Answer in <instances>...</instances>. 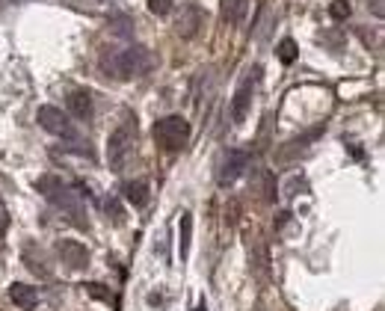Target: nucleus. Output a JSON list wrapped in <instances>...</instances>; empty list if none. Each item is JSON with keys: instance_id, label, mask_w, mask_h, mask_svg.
<instances>
[{"instance_id": "15", "label": "nucleus", "mask_w": 385, "mask_h": 311, "mask_svg": "<svg viewBox=\"0 0 385 311\" xmlns=\"http://www.w3.org/2000/svg\"><path fill=\"white\" fill-rule=\"evenodd\" d=\"M258 190H261V199L264 202H276V178H273L270 169H261L258 172Z\"/></svg>"}, {"instance_id": "6", "label": "nucleus", "mask_w": 385, "mask_h": 311, "mask_svg": "<svg viewBox=\"0 0 385 311\" xmlns=\"http://www.w3.org/2000/svg\"><path fill=\"white\" fill-rule=\"evenodd\" d=\"M258 72L261 69L255 65V69H252V74H246L243 81H240L234 98H231V121H234V125H243V121H246V113H249V107H252V95H255Z\"/></svg>"}, {"instance_id": "5", "label": "nucleus", "mask_w": 385, "mask_h": 311, "mask_svg": "<svg viewBox=\"0 0 385 311\" xmlns=\"http://www.w3.org/2000/svg\"><path fill=\"white\" fill-rule=\"evenodd\" d=\"M36 119H39V125L45 128L48 133H53V137H62V140H77L71 119L65 116L60 107H51V104L39 107V110H36Z\"/></svg>"}, {"instance_id": "14", "label": "nucleus", "mask_w": 385, "mask_h": 311, "mask_svg": "<svg viewBox=\"0 0 385 311\" xmlns=\"http://www.w3.org/2000/svg\"><path fill=\"white\" fill-rule=\"evenodd\" d=\"M190 240H193V214H190V210H184V214H181V237H178L181 261H187V255H190Z\"/></svg>"}, {"instance_id": "10", "label": "nucleus", "mask_w": 385, "mask_h": 311, "mask_svg": "<svg viewBox=\"0 0 385 311\" xmlns=\"http://www.w3.org/2000/svg\"><path fill=\"white\" fill-rule=\"evenodd\" d=\"M202 9L199 6H184L181 9V15H178V21H175V33H178L181 39H193L196 33H199V27H202Z\"/></svg>"}, {"instance_id": "8", "label": "nucleus", "mask_w": 385, "mask_h": 311, "mask_svg": "<svg viewBox=\"0 0 385 311\" xmlns=\"http://www.w3.org/2000/svg\"><path fill=\"white\" fill-rule=\"evenodd\" d=\"M57 252H60V258H62V264L69 267V270H86V267H89V249H86L83 243H77V240H60L57 243Z\"/></svg>"}, {"instance_id": "9", "label": "nucleus", "mask_w": 385, "mask_h": 311, "mask_svg": "<svg viewBox=\"0 0 385 311\" xmlns=\"http://www.w3.org/2000/svg\"><path fill=\"white\" fill-rule=\"evenodd\" d=\"M246 246H249V267L261 276V279H267L270 276V252H267V246H264V237L258 235V231H252Z\"/></svg>"}, {"instance_id": "17", "label": "nucleus", "mask_w": 385, "mask_h": 311, "mask_svg": "<svg viewBox=\"0 0 385 311\" xmlns=\"http://www.w3.org/2000/svg\"><path fill=\"white\" fill-rule=\"evenodd\" d=\"M24 261H27V267H30V270L33 273H39V276H45V279H48V276H51V267L45 264V255H36V249H33V246H27L24 249Z\"/></svg>"}, {"instance_id": "16", "label": "nucleus", "mask_w": 385, "mask_h": 311, "mask_svg": "<svg viewBox=\"0 0 385 311\" xmlns=\"http://www.w3.org/2000/svg\"><path fill=\"white\" fill-rule=\"evenodd\" d=\"M246 15V0H225L223 3V18L228 24H240Z\"/></svg>"}, {"instance_id": "12", "label": "nucleus", "mask_w": 385, "mask_h": 311, "mask_svg": "<svg viewBox=\"0 0 385 311\" xmlns=\"http://www.w3.org/2000/svg\"><path fill=\"white\" fill-rule=\"evenodd\" d=\"M9 299H12L18 308L33 311V308H36V303H39V294H36V287H33V285L15 282V285H9Z\"/></svg>"}, {"instance_id": "4", "label": "nucleus", "mask_w": 385, "mask_h": 311, "mask_svg": "<svg viewBox=\"0 0 385 311\" xmlns=\"http://www.w3.org/2000/svg\"><path fill=\"white\" fill-rule=\"evenodd\" d=\"M154 140L163 151H181L190 140V121L184 116H163L154 121Z\"/></svg>"}, {"instance_id": "11", "label": "nucleus", "mask_w": 385, "mask_h": 311, "mask_svg": "<svg viewBox=\"0 0 385 311\" xmlns=\"http://www.w3.org/2000/svg\"><path fill=\"white\" fill-rule=\"evenodd\" d=\"M65 104H69V113L74 119H80V121H89L92 119V95L86 92V89H74Z\"/></svg>"}, {"instance_id": "24", "label": "nucleus", "mask_w": 385, "mask_h": 311, "mask_svg": "<svg viewBox=\"0 0 385 311\" xmlns=\"http://www.w3.org/2000/svg\"><path fill=\"white\" fill-rule=\"evenodd\" d=\"M6 226H9V214H6L3 199H0V231H6Z\"/></svg>"}, {"instance_id": "13", "label": "nucleus", "mask_w": 385, "mask_h": 311, "mask_svg": "<svg viewBox=\"0 0 385 311\" xmlns=\"http://www.w3.org/2000/svg\"><path fill=\"white\" fill-rule=\"evenodd\" d=\"M122 196H125V202H130L134 208H142L148 202V184L146 181H128L122 187Z\"/></svg>"}, {"instance_id": "21", "label": "nucleus", "mask_w": 385, "mask_h": 311, "mask_svg": "<svg viewBox=\"0 0 385 311\" xmlns=\"http://www.w3.org/2000/svg\"><path fill=\"white\" fill-rule=\"evenodd\" d=\"M86 294H89V296H95V299H107V303H110V299H113V294H110L107 287H101L98 282H89V285H86Z\"/></svg>"}, {"instance_id": "23", "label": "nucleus", "mask_w": 385, "mask_h": 311, "mask_svg": "<svg viewBox=\"0 0 385 311\" xmlns=\"http://www.w3.org/2000/svg\"><path fill=\"white\" fill-rule=\"evenodd\" d=\"M368 9H370V12L377 15V18H382V15H385V6H382V0H368Z\"/></svg>"}, {"instance_id": "18", "label": "nucleus", "mask_w": 385, "mask_h": 311, "mask_svg": "<svg viewBox=\"0 0 385 311\" xmlns=\"http://www.w3.org/2000/svg\"><path fill=\"white\" fill-rule=\"evenodd\" d=\"M276 57H279L284 65H291L296 57H300V48H296V42H293V39H282V42H279V48H276Z\"/></svg>"}, {"instance_id": "19", "label": "nucleus", "mask_w": 385, "mask_h": 311, "mask_svg": "<svg viewBox=\"0 0 385 311\" xmlns=\"http://www.w3.org/2000/svg\"><path fill=\"white\" fill-rule=\"evenodd\" d=\"M350 12H353L350 0H332V3H329V18H335V21H347Z\"/></svg>"}, {"instance_id": "22", "label": "nucleus", "mask_w": 385, "mask_h": 311, "mask_svg": "<svg viewBox=\"0 0 385 311\" xmlns=\"http://www.w3.org/2000/svg\"><path fill=\"white\" fill-rule=\"evenodd\" d=\"M107 217H113V222H122L125 219L122 217V208H119L116 199H110V202H107Z\"/></svg>"}, {"instance_id": "20", "label": "nucleus", "mask_w": 385, "mask_h": 311, "mask_svg": "<svg viewBox=\"0 0 385 311\" xmlns=\"http://www.w3.org/2000/svg\"><path fill=\"white\" fill-rule=\"evenodd\" d=\"M148 3V12H154V15H169L172 12V0H146Z\"/></svg>"}, {"instance_id": "1", "label": "nucleus", "mask_w": 385, "mask_h": 311, "mask_svg": "<svg viewBox=\"0 0 385 311\" xmlns=\"http://www.w3.org/2000/svg\"><path fill=\"white\" fill-rule=\"evenodd\" d=\"M151 65H154V57L142 44H128V48H119L101 60L104 74L113 77V81H137V77H146L151 72Z\"/></svg>"}, {"instance_id": "3", "label": "nucleus", "mask_w": 385, "mask_h": 311, "mask_svg": "<svg viewBox=\"0 0 385 311\" xmlns=\"http://www.w3.org/2000/svg\"><path fill=\"white\" fill-rule=\"evenodd\" d=\"M134 142H137V121H122L113 133L107 137V163L113 172H122L125 163L134 151Z\"/></svg>"}, {"instance_id": "7", "label": "nucleus", "mask_w": 385, "mask_h": 311, "mask_svg": "<svg viewBox=\"0 0 385 311\" xmlns=\"http://www.w3.org/2000/svg\"><path fill=\"white\" fill-rule=\"evenodd\" d=\"M246 166H249V154L246 151H240V149L223 151V158H219V163H216V181L219 184L237 181V178L246 172Z\"/></svg>"}, {"instance_id": "25", "label": "nucleus", "mask_w": 385, "mask_h": 311, "mask_svg": "<svg viewBox=\"0 0 385 311\" xmlns=\"http://www.w3.org/2000/svg\"><path fill=\"white\" fill-rule=\"evenodd\" d=\"M205 308H207V305H205V299H202V303H199V308H196V311H205Z\"/></svg>"}, {"instance_id": "2", "label": "nucleus", "mask_w": 385, "mask_h": 311, "mask_svg": "<svg viewBox=\"0 0 385 311\" xmlns=\"http://www.w3.org/2000/svg\"><path fill=\"white\" fill-rule=\"evenodd\" d=\"M36 190L45 196L51 205H57L74 226H80V228L89 226V219H86V214H83V202L77 199V190H71L69 184H62L57 175H42L36 181Z\"/></svg>"}]
</instances>
